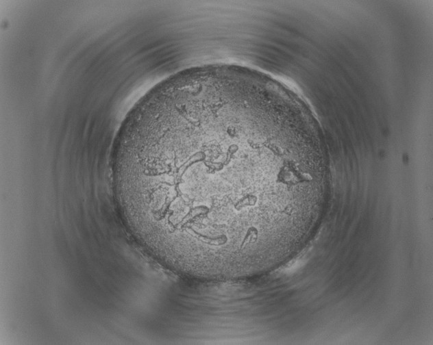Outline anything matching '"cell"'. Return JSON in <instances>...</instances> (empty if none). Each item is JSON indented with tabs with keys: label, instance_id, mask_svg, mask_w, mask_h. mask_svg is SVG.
Instances as JSON below:
<instances>
[{
	"label": "cell",
	"instance_id": "obj_1",
	"mask_svg": "<svg viewBox=\"0 0 433 345\" xmlns=\"http://www.w3.org/2000/svg\"><path fill=\"white\" fill-rule=\"evenodd\" d=\"M282 121L226 92L162 99L121 132L116 195L133 236L160 261L225 271L288 230L311 168Z\"/></svg>",
	"mask_w": 433,
	"mask_h": 345
}]
</instances>
